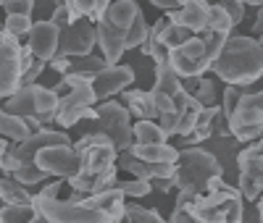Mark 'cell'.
Here are the masks:
<instances>
[{"label":"cell","instance_id":"6da1fadb","mask_svg":"<svg viewBox=\"0 0 263 223\" xmlns=\"http://www.w3.org/2000/svg\"><path fill=\"white\" fill-rule=\"evenodd\" d=\"M211 71L232 87H248L263 76V48L255 37H232L224 42Z\"/></svg>","mask_w":263,"mask_h":223},{"label":"cell","instance_id":"7a4b0ae2","mask_svg":"<svg viewBox=\"0 0 263 223\" xmlns=\"http://www.w3.org/2000/svg\"><path fill=\"white\" fill-rule=\"evenodd\" d=\"M137 13H140V6L135 0H114L105 8V13L98 18V24H95L98 48L108 66H116L121 60V55L126 53L129 29L135 24Z\"/></svg>","mask_w":263,"mask_h":223},{"label":"cell","instance_id":"3957f363","mask_svg":"<svg viewBox=\"0 0 263 223\" xmlns=\"http://www.w3.org/2000/svg\"><path fill=\"white\" fill-rule=\"evenodd\" d=\"M213 176H221L216 155L203 147L179 150V160L174 166V187L187 194H203Z\"/></svg>","mask_w":263,"mask_h":223},{"label":"cell","instance_id":"277c9868","mask_svg":"<svg viewBox=\"0 0 263 223\" xmlns=\"http://www.w3.org/2000/svg\"><path fill=\"white\" fill-rule=\"evenodd\" d=\"M74 150L79 152V173L84 176H95L105 168L116 166V158H119V150L114 147L111 137L103 131H84L74 142Z\"/></svg>","mask_w":263,"mask_h":223},{"label":"cell","instance_id":"5b68a950","mask_svg":"<svg viewBox=\"0 0 263 223\" xmlns=\"http://www.w3.org/2000/svg\"><path fill=\"white\" fill-rule=\"evenodd\" d=\"M32 205L37 215L48 218L50 223H111L100 210L87 208L84 202H71V199H61V197H40L34 194Z\"/></svg>","mask_w":263,"mask_h":223},{"label":"cell","instance_id":"8992f818","mask_svg":"<svg viewBox=\"0 0 263 223\" xmlns=\"http://www.w3.org/2000/svg\"><path fill=\"white\" fill-rule=\"evenodd\" d=\"M95 110H98V118H95L98 129H95V131L108 134V137H111V142H114V147H116L119 152L126 150L132 142H135V137H132V113H129L121 103H116V100H103Z\"/></svg>","mask_w":263,"mask_h":223},{"label":"cell","instance_id":"52a82bcc","mask_svg":"<svg viewBox=\"0 0 263 223\" xmlns=\"http://www.w3.org/2000/svg\"><path fill=\"white\" fill-rule=\"evenodd\" d=\"M168 66L174 69V74H177L179 79H192V76H203L211 63L205 58V48H203V39L200 34H192L184 45H179V48L168 50Z\"/></svg>","mask_w":263,"mask_h":223},{"label":"cell","instance_id":"ba28073f","mask_svg":"<svg viewBox=\"0 0 263 223\" xmlns=\"http://www.w3.org/2000/svg\"><path fill=\"white\" fill-rule=\"evenodd\" d=\"M21 39H16L11 32L0 29V100H8L21 87Z\"/></svg>","mask_w":263,"mask_h":223},{"label":"cell","instance_id":"9c48e42d","mask_svg":"<svg viewBox=\"0 0 263 223\" xmlns=\"http://www.w3.org/2000/svg\"><path fill=\"white\" fill-rule=\"evenodd\" d=\"M34 166L40 171H45L48 176H55V178L66 181L74 173H79V152L74 150V142L71 145H50L37 152Z\"/></svg>","mask_w":263,"mask_h":223},{"label":"cell","instance_id":"30bf717a","mask_svg":"<svg viewBox=\"0 0 263 223\" xmlns=\"http://www.w3.org/2000/svg\"><path fill=\"white\" fill-rule=\"evenodd\" d=\"M98 45V34H95V24L87 18L74 21L71 27L61 29V39H58V53L63 58H79V55H90L92 48Z\"/></svg>","mask_w":263,"mask_h":223},{"label":"cell","instance_id":"8fae6325","mask_svg":"<svg viewBox=\"0 0 263 223\" xmlns=\"http://www.w3.org/2000/svg\"><path fill=\"white\" fill-rule=\"evenodd\" d=\"M132 84H135V71H132V66H124V63L105 66V69L92 79V89H95L98 103L114 97V95H121Z\"/></svg>","mask_w":263,"mask_h":223},{"label":"cell","instance_id":"7c38bea8","mask_svg":"<svg viewBox=\"0 0 263 223\" xmlns=\"http://www.w3.org/2000/svg\"><path fill=\"white\" fill-rule=\"evenodd\" d=\"M58 39H61V29L53 24V21H34L29 34H27V48L32 50V55L37 60L50 63L58 53Z\"/></svg>","mask_w":263,"mask_h":223},{"label":"cell","instance_id":"4fadbf2b","mask_svg":"<svg viewBox=\"0 0 263 223\" xmlns=\"http://www.w3.org/2000/svg\"><path fill=\"white\" fill-rule=\"evenodd\" d=\"M208 8H211L208 0H187L182 8L168 11L166 18L171 21V24H179V27L190 29L192 34H200L208 27Z\"/></svg>","mask_w":263,"mask_h":223},{"label":"cell","instance_id":"5bb4252c","mask_svg":"<svg viewBox=\"0 0 263 223\" xmlns=\"http://www.w3.org/2000/svg\"><path fill=\"white\" fill-rule=\"evenodd\" d=\"M82 202L87 208H95L100 210L108 220H121L124 218V210H126V197L114 187V189H105V192H98V194H87Z\"/></svg>","mask_w":263,"mask_h":223},{"label":"cell","instance_id":"9a60e30c","mask_svg":"<svg viewBox=\"0 0 263 223\" xmlns=\"http://www.w3.org/2000/svg\"><path fill=\"white\" fill-rule=\"evenodd\" d=\"M263 121V89L260 92H242L237 100L234 113L229 116V129L234 126H242V124H255Z\"/></svg>","mask_w":263,"mask_h":223},{"label":"cell","instance_id":"2e32d148","mask_svg":"<svg viewBox=\"0 0 263 223\" xmlns=\"http://www.w3.org/2000/svg\"><path fill=\"white\" fill-rule=\"evenodd\" d=\"M124 108L129 110L137 121H156L158 118V108H156V97L147 89H124Z\"/></svg>","mask_w":263,"mask_h":223},{"label":"cell","instance_id":"e0dca14e","mask_svg":"<svg viewBox=\"0 0 263 223\" xmlns=\"http://www.w3.org/2000/svg\"><path fill=\"white\" fill-rule=\"evenodd\" d=\"M239 194L258 199L263 194V158L239 160Z\"/></svg>","mask_w":263,"mask_h":223},{"label":"cell","instance_id":"ac0fdd59","mask_svg":"<svg viewBox=\"0 0 263 223\" xmlns=\"http://www.w3.org/2000/svg\"><path fill=\"white\" fill-rule=\"evenodd\" d=\"M121 152H129L132 158H140L145 163H171V166H177V160H179V150L171 147L168 142H163V145H137V142H132Z\"/></svg>","mask_w":263,"mask_h":223},{"label":"cell","instance_id":"d6986e66","mask_svg":"<svg viewBox=\"0 0 263 223\" xmlns=\"http://www.w3.org/2000/svg\"><path fill=\"white\" fill-rule=\"evenodd\" d=\"M37 87L40 84H27V87H18L16 92L6 100L3 110L8 113L24 118V116H37Z\"/></svg>","mask_w":263,"mask_h":223},{"label":"cell","instance_id":"ffe728a7","mask_svg":"<svg viewBox=\"0 0 263 223\" xmlns=\"http://www.w3.org/2000/svg\"><path fill=\"white\" fill-rule=\"evenodd\" d=\"M150 92H153V97H166V100H174V95L182 92V79L174 74L168 60L156 66V84H153Z\"/></svg>","mask_w":263,"mask_h":223},{"label":"cell","instance_id":"44dd1931","mask_svg":"<svg viewBox=\"0 0 263 223\" xmlns=\"http://www.w3.org/2000/svg\"><path fill=\"white\" fill-rule=\"evenodd\" d=\"M55 3H63L69 8L74 21L87 18V21H92V24H98V18L105 13V8L111 6L114 0H55Z\"/></svg>","mask_w":263,"mask_h":223},{"label":"cell","instance_id":"7402d4cb","mask_svg":"<svg viewBox=\"0 0 263 223\" xmlns=\"http://www.w3.org/2000/svg\"><path fill=\"white\" fill-rule=\"evenodd\" d=\"M71 63H69V74H74V76H79V79H84V82H92L103 69H105V60H103V55H79V58H69Z\"/></svg>","mask_w":263,"mask_h":223},{"label":"cell","instance_id":"603a6c76","mask_svg":"<svg viewBox=\"0 0 263 223\" xmlns=\"http://www.w3.org/2000/svg\"><path fill=\"white\" fill-rule=\"evenodd\" d=\"M34 194L27 192L24 184H18L16 178L3 176L0 178V202L3 205H32Z\"/></svg>","mask_w":263,"mask_h":223},{"label":"cell","instance_id":"cb8c5ba5","mask_svg":"<svg viewBox=\"0 0 263 223\" xmlns=\"http://www.w3.org/2000/svg\"><path fill=\"white\" fill-rule=\"evenodd\" d=\"M0 137L8 139V142H24L27 137H32L24 118H18L13 113H8V110L0 108Z\"/></svg>","mask_w":263,"mask_h":223},{"label":"cell","instance_id":"d4e9b609","mask_svg":"<svg viewBox=\"0 0 263 223\" xmlns=\"http://www.w3.org/2000/svg\"><path fill=\"white\" fill-rule=\"evenodd\" d=\"M132 137L137 145H163L168 142L166 131L158 126V121H137L132 124Z\"/></svg>","mask_w":263,"mask_h":223},{"label":"cell","instance_id":"484cf974","mask_svg":"<svg viewBox=\"0 0 263 223\" xmlns=\"http://www.w3.org/2000/svg\"><path fill=\"white\" fill-rule=\"evenodd\" d=\"M55 113H58V95L50 87H37V118L42 121V126L55 124Z\"/></svg>","mask_w":263,"mask_h":223},{"label":"cell","instance_id":"4316f807","mask_svg":"<svg viewBox=\"0 0 263 223\" xmlns=\"http://www.w3.org/2000/svg\"><path fill=\"white\" fill-rule=\"evenodd\" d=\"M121 223H168V220H163L161 213L153 210V208H142L137 202H126Z\"/></svg>","mask_w":263,"mask_h":223},{"label":"cell","instance_id":"83f0119b","mask_svg":"<svg viewBox=\"0 0 263 223\" xmlns=\"http://www.w3.org/2000/svg\"><path fill=\"white\" fill-rule=\"evenodd\" d=\"M205 29L232 34L234 24H232V18H229V13L224 11V6H221V3H211V8H208V27H205Z\"/></svg>","mask_w":263,"mask_h":223},{"label":"cell","instance_id":"f1b7e54d","mask_svg":"<svg viewBox=\"0 0 263 223\" xmlns=\"http://www.w3.org/2000/svg\"><path fill=\"white\" fill-rule=\"evenodd\" d=\"M37 215L34 205H0L3 223H29Z\"/></svg>","mask_w":263,"mask_h":223},{"label":"cell","instance_id":"f546056e","mask_svg":"<svg viewBox=\"0 0 263 223\" xmlns=\"http://www.w3.org/2000/svg\"><path fill=\"white\" fill-rule=\"evenodd\" d=\"M200 39H203V48H205V58H208V63L213 66V60L218 58V53H221V48H224V42L229 39V34L205 29V32H200Z\"/></svg>","mask_w":263,"mask_h":223},{"label":"cell","instance_id":"4dcf8cb0","mask_svg":"<svg viewBox=\"0 0 263 223\" xmlns=\"http://www.w3.org/2000/svg\"><path fill=\"white\" fill-rule=\"evenodd\" d=\"M190 37H192L190 29H184V27H179V24H171V21H166V27H163V32H161V42L166 45V50L179 48V45H184Z\"/></svg>","mask_w":263,"mask_h":223},{"label":"cell","instance_id":"1f68e13d","mask_svg":"<svg viewBox=\"0 0 263 223\" xmlns=\"http://www.w3.org/2000/svg\"><path fill=\"white\" fill-rule=\"evenodd\" d=\"M192 97H195L197 103H200L203 108H213V105H216V100H218V92H216V84H213V79L200 76V82H197V87H195Z\"/></svg>","mask_w":263,"mask_h":223},{"label":"cell","instance_id":"d6a6232c","mask_svg":"<svg viewBox=\"0 0 263 223\" xmlns=\"http://www.w3.org/2000/svg\"><path fill=\"white\" fill-rule=\"evenodd\" d=\"M8 176L16 178V181L24 184V187H34V184H40V181H45V178H48V173L40 171L37 166H21V168H16V171L8 173Z\"/></svg>","mask_w":263,"mask_h":223},{"label":"cell","instance_id":"836d02e7","mask_svg":"<svg viewBox=\"0 0 263 223\" xmlns=\"http://www.w3.org/2000/svg\"><path fill=\"white\" fill-rule=\"evenodd\" d=\"M229 134H232V137H234L237 142H245V145H250V142H255V139H260V137H263V121L234 126V129H229Z\"/></svg>","mask_w":263,"mask_h":223},{"label":"cell","instance_id":"e575fe53","mask_svg":"<svg viewBox=\"0 0 263 223\" xmlns=\"http://www.w3.org/2000/svg\"><path fill=\"white\" fill-rule=\"evenodd\" d=\"M116 189L124 194V197H145L150 194V181H145V178H126V181H116Z\"/></svg>","mask_w":263,"mask_h":223},{"label":"cell","instance_id":"d590c367","mask_svg":"<svg viewBox=\"0 0 263 223\" xmlns=\"http://www.w3.org/2000/svg\"><path fill=\"white\" fill-rule=\"evenodd\" d=\"M147 32H150V27H147V21H145V16H142V11H140V13H137V18H135V24H132V29H129L126 50L140 48V45L147 39Z\"/></svg>","mask_w":263,"mask_h":223},{"label":"cell","instance_id":"8d00e7d4","mask_svg":"<svg viewBox=\"0 0 263 223\" xmlns=\"http://www.w3.org/2000/svg\"><path fill=\"white\" fill-rule=\"evenodd\" d=\"M32 24H34L32 16H6L3 29H6V32H11L16 39H21V37H27V34H29Z\"/></svg>","mask_w":263,"mask_h":223},{"label":"cell","instance_id":"74e56055","mask_svg":"<svg viewBox=\"0 0 263 223\" xmlns=\"http://www.w3.org/2000/svg\"><path fill=\"white\" fill-rule=\"evenodd\" d=\"M245 89H239V87H227L224 89V97H221V113H224V118L229 121V116L234 113V108H237V100H239V95H242ZM229 126V124H227Z\"/></svg>","mask_w":263,"mask_h":223},{"label":"cell","instance_id":"f35d334b","mask_svg":"<svg viewBox=\"0 0 263 223\" xmlns=\"http://www.w3.org/2000/svg\"><path fill=\"white\" fill-rule=\"evenodd\" d=\"M3 8H6V16H32L34 0H6Z\"/></svg>","mask_w":263,"mask_h":223},{"label":"cell","instance_id":"ab89813d","mask_svg":"<svg viewBox=\"0 0 263 223\" xmlns=\"http://www.w3.org/2000/svg\"><path fill=\"white\" fill-rule=\"evenodd\" d=\"M50 21L58 27V29H66V27H71L74 24V18H71V11L66 8L63 3H55V8H53V16H50Z\"/></svg>","mask_w":263,"mask_h":223},{"label":"cell","instance_id":"60d3db41","mask_svg":"<svg viewBox=\"0 0 263 223\" xmlns=\"http://www.w3.org/2000/svg\"><path fill=\"white\" fill-rule=\"evenodd\" d=\"M221 6H224V11L229 13V18H232L234 27L245 18V3H237V0H221Z\"/></svg>","mask_w":263,"mask_h":223},{"label":"cell","instance_id":"b9f144b4","mask_svg":"<svg viewBox=\"0 0 263 223\" xmlns=\"http://www.w3.org/2000/svg\"><path fill=\"white\" fill-rule=\"evenodd\" d=\"M45 69H48V63H45V60H34V63H32V69H29L24 76H21V87L37 84V79L42 76V71H45Z\"/></svg>","mask_w":263,"mask_h":223},{"label":"cell","instance_id":"7bdbcfd3","mask_svg":"<svg viewBox=\"0 0 263 223\" xmlns=\"http://www.w3.org/2000/svg\"><path fill=\"white\" fill-rule=\"evenodd\" d=\"M61 189H63V178H55V181H50V184H45L37 194L40 197H48V199H53V197H58L61 194Z\"/></svg>","mask_w":263,"mask_h":223},{"label":"cell","instance_id":"ee69618b","mask_svg":"<svg viewBox=\"0 0 263 223\" xmlns=\"http://www.w3.org/2000/svg\"><path fill=\"white\" fill-rule=\"evenodd\" d=\"M156 8H163V11H177V8H182L187 0H150Z\"/></svg>","mask_w":263,"mask_h":223},{"label":"cell","instance_id":"f6af8a7d","mask_svg":"<svg viewBox=\"0 0 263 223\" xmlns=\"http://www.w3.org/2000/svg\"><path fill=\"white\" fill-rule=\"evenodd\" d=\"M24 124H27L29 134H37V131H42V129H45V126H42V121H40L37 116H24Z\"/></svg>","mask_w":263,"mask_h":223},{"label":"cell","instance_id":"bcb514c9","mask_svg":"<svg viewBox=\"0 0 263 223\" xmlns=\"http://www.w3.org/2000/svg\"><path fill=\"white\" fill-rule=\"evenodd\" d=\"M255 32H258V34L263 32V6H260V11H258V18H255Z\"/></svg>","mask_w":263,"mask_h":223},{"label":"cell","instance_id":"7dc6e473","mask_svg":"<svg viewBox=\"0 0 263 223\" xmlns=\"http://www.w3.org/2000/svg\"><path fill=\"white\" fill-rule=\"evenodd\" d=\"M245 6H253V8H260L263 0H245Z\"/></svg>","mask_w":263,"mask_h":223},{"label":"cell","instance_id":"c3c4849f","mask_svg":"<svg viewBox=\"0 0 263 223\" xmlns=\"http://www.w3.org/2000/svg\"><path fill=\"white\" fill-rule=\"evenodd\" d=\"M29 223H50V220H48V218H42V215H34Z\"/></svg>","mask_w":263,"mask_h":223},{"label":"cell","instance_id":"681fc988","mask_svg":"<svg viewBox=\"0 0 263 223\" xmlns=\"http://www.w3.org/2000/svg\"><path fill=\"white\" fill-rule=\"evenodd\" d=\"M258 199H260V205H258V213H260V223H263V194H260Z\"/></svg>","mask_w":263,"mask_h":223},{"label":"cell","instance_id":"f907efd6","mask_svg":"<svg viewBox=\"0 0 263 223\" xmlns=\"http://www.w3.org/2000/svg\"><path fill=\"white\" fill-rule=\"evenodd\" d=\"M3 150H8V139H3V137H0V152H3Z\"/></svg>","mask_w":263,"mask_h":223},{"label":"cell","instance_id":"816d5d0a","mask_svg":"<svg viewBox=\"0 0 263 223\" xmlns=\"http://www.w3.org/2000/svg\"><path fill=\"white\" fill-rule=\"evenodd\" d=\"M258 39H260V42H263V32H260V37H258Z\"/></svg>","mask_w":263,"mask_h":223},{"label":"cell","instance_id":"f5cc1de1","mask_svg":"<svg viewBox=\"0 0 263 223\" xmlns=\"http://www.w3.org/2000/svg\"><path fill=\"white\" fill-rule=\"evenodd\" d=\"M237 3H245V0H237Z\"/></svg>","mask_w":263,"mask_h":223},{"label":"cell","instance_id":"db71d44e","mask_svg":"<svg viewBox=\"0 0 263 223\" xmlns=\"http://www.w3.org/2000/svg\"><path fill=\"white\" fill-rule=\"evenodd\" d=\"M3 3H6V0H0V6H3Z\"/></svg>","mask_w":263,"mask_h":223},{"label":"cell","instance_id":"11a10c76","mask_svg":"<svg viewBox=\"0 0 263 223\" xmlns=\"http://www.w3.org/2000/svg\"><path fill=\"white\" fill-rule=\"evenodd\" d=\"M114 223H121V220H114Z\"/></svg>","mask_w":263,"mask_h":223},{"label":"cell","instance_id":"9f6ffc18","mask_svg":"<svg viewBox=\"0 0 263 223\" xmlns=\"http://www.w3.org/2000/svg\"><path fill=\"white\" fill-rule=\"evenodd\" d=\"M216 3H221V0H216Z\"/></svg>","mask_w":263,"mask_h":223},{"label":"cell","instance_id":"6f0895ef","mask_svg":"<svg viewBox=\"0 0 263 223\" xmlns=\"http://www.w3.org/2000/svg\"><path fill=\"white\" fill-rule=\"evenodd\" d=\"M0 223H3V218H0Z\"/></svg>","mask_w":263,"mask_h":223},{"label":"cell","instance_id":"680465c9","mask_svg":"<svg viewBox=\"0 0 263 223\" xmlns=\"http://www.w3.org/2000/svg\"><path fill=\"white\" fill-rule=\"evenodd\" d=\"M0 29H3V27H0Z\"/></svg>","mask_w":263,"mask_h":223}]
</instances>
